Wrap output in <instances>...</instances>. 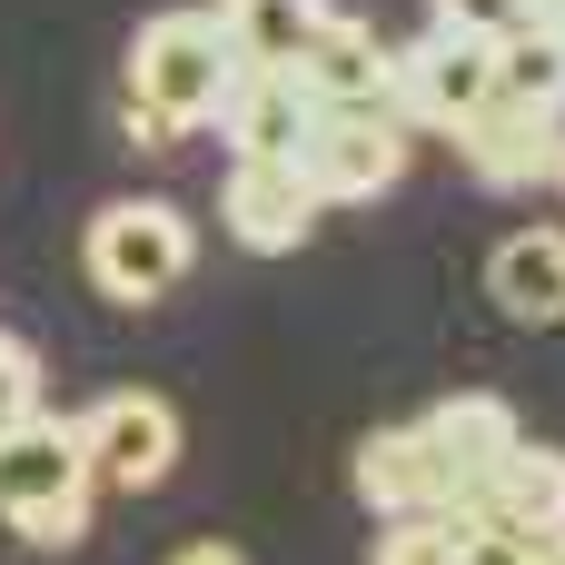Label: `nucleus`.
Returning a JSON list of instances; mask_svg holds the SVG:
<instances>
[{"instance_id":"1","label":"nucleus","mask_w":565,"mask_h":565,"mask_svg":"<svg viewBox=\"0 0 565 565\" xmlns=\"http://www.w3.org/2000/svg\"><path fill=\"white\" fill-rule=\"evenodd\" d=\"M228 79H238V50H228L218 10H159L129 40V70H119V129L149 139V149L189 139V129H209Z\"/></svg>"},{"instance_id":"2","label":"nucleus","mask_w":565,"mask_h":565,"mask_svg":"<svg viewBox=\"0 0 565 565\" xmlns=\"http://www.w3.org/2000/svg\"><path fill=\"white\" fill-rule=\"evenodd\" d=\"M89 467H79V427L70 417H20L0 427V526L20 546H79L89 536Z\"/></svg>"},{"instance_id":"3","label":"nucleus","mask_w":565,"mask_h":565,"mask_svg":"<svg viewBox=\"0 0 565 565\" xmlns=\"http://www.w3.org/2000/svg\"><path fill=\"white\" fill-rule=\"evenodd\" d=\"M189 258H199V238H189V218L169 199H109L89 218V238H79V268H89V288L109 308H159L189 278Z\"/></svg>"},{"instance_id":"4","label":"nucleus","mask_w":565,"mask_h":565,"mask_svg":"<svg viewBox=\"0 0 565 565\" xmlns=\"http://www.w3.org/2000/svg\"><path fill=\"white\" fill-rule=\"evenodd\" d=\"M79 427V467H89V487H119V497H149V487H169V467H179V407L159 397V387H109L89 417H70Z\"/></svg>"},{"instance_id":"5","label":"nucleus","mask_w":565,"mask_h":565,"mask_svg":"<svg viewBox=\"0 0 565 565\" xmlns=\"http://www.w3.org/2000/svg\"><path fill=\"white\" fill-rule=\"evenodd\" d=\"M487 99H497V40L427 30V40H407V50H397V119H407V139H417V129L457 139Z\"/></svg>"},{"instance_id":"6","label":"nucleus","mask_w":565,"mask_h":565,"mask_svg":"<svg viewBox=\"0 0 565 565\" xmlns=\"http://www.w3.org/2000/svg\"><path fill=\"white\" fill-rule=\"evenodd\" d=\"M298 179L318 189V209H358V199H387L407 179V129L397 119H348V109H318L308 149H298Z\"/></svg>"},{"instance_id":"7","label":"nucleus","mask_w":565,"mask_h":565,"mask_svg":"<svg viewBox=\"0 0 565 565\" xmlns=\"http://www.w3.org/2000/svg\"><path fill=\"white\" fill-rule=\"evenodd\" d=\"M477 189H556L565 159V99H487L467 129H457Z\"/></svg>"},{"instance_id":"8","label":"nucleus","mask_w":565,"mask_h":565,"mask_svg":"<svg viewBox=\"0 0 565 565\" xmlns=\"http://www.w3.org/2000/svg\"><path fill=\"white\" fill-rule=\"evenodd\" d=\"M209 129L228 139V159H278V169H298V149H308V129H318V99H308L298 70H238V79L218 89Z\"/></svg>"},{"instance_id":"9","label":"nucleus","mask_w":565,"mask_h":565,"mask_svg":"<svg viewBox=\"0 0 565 565\" xmlns=\"http://www.w3.org/2000/svg\"><path fill=\"white\" fill-rule=\"evenodd\" d=\"M457 526H467V536H556L565 526V447L516 437V457H507L497 477L467 487Z\"/></svg>"},{"instance_id":"10","label":"nucleus","mask_w":565,"mask_h":565,"mask_svg":"<svg viewBox=\"0 0 565 565\" xmlns=\"http://www.w3.org/2000/svg\"><path fill=\"white\" fill-rule=\"evenodd\" d=\"M298 79H308V99H318V109H348V119H397V50H387L367 20H328V30L308 40ZM397 129H407V119H397Z\"/></svg>"},{"instance_id":"11","label":"nucleus","mask_w":565,"mask_h":565,"mask_svg":"<svg viewBox=\"0 0 565 565\" xmlns=\"http://www.w3.org/2000/svg\"><path fill=\"white\" fill-rule=\"evenodd\" d=\"M358 497H367V516L377 526H407V516H457V477H447V457L417 437V427H377V437H358Z\"/></svg>"},{"instance_id":"12","label":"nucleus","mask_w":565,"mask_h":565,"mask_svg":"<svg viewBox=\"0 0 565 565\" xmlns=\"http://www.w3.org/2000/svg\"><path fill=\"white\" fill-rule=\"evenodd\" d=\"M218 218H228L238 248L288 258V248H308V228H318V189H308L298 169H278V159H228V179H218Z\"/></svg>"},{"instance_id":"13","label":"nucleus","mask_w":565,"mask_h":565,"mask_svg":"<svg viewBox=\"0 0 565 565\" xmlns=\"http://www.w3.org/2000/svg\"><path fill=\"white\" fill-rule=\"evenodd\" d=\"M417 437L447 457V477H457V507H467V487H477V477H497V467L516 457V437H526V427H516V407H507V397H487V387H457V397H437V407L417 417Z\"/></svg>"},{"instance_id":"14","label":"nucleus","mask_w":565,"mask_h":565,"mask_svg":"<svg viewBox=\"0 0 565 565\" xmlns=\"http://www.w3.org/2000/svg\"><path fill=\"white\" fill-rule=\"evenodd\" d=\"M487 298H497L516 328H556L565 318V228H516V238H497Z\"/></svg>"},{"instance_id":"15","label":"nucleus","mask_w":565,"mask_h":565,"mask_svg":"<svg viewBox=\"0 0 565 565\" xmlns=\"http://www.w3.org/2000/svg\"><path fill=\"white\" fill-rule=\"evenodd\" d=\"M209 10H218V30H228L238 70H298L308 40L338 20V0H209Z\"/></svg>"},{"instance_id":"16","label":"nucleus","mask_w":565,"mask_h":565,"mask_svg":"<svg viewBox=\"0 0 565 565\" xmlns=\"http://www.w3.org/2000/svg\"><path fill=\"white\" fill-rule=\"evenodd\" d=\"M497 99H565L556 30H507V40H497Z\"/></svg>"},{"instance_id":"17","label":"nucleus","mask_w":565,"mask_h":565,"mask_svg":"<svg viewBox=\"0 0 565 565\" xmlns=\"http://www.w3.org/2000/svg\"><path fill=\"white\" fill-rule=\"evenodd\" d=\"M457 556H467V526L457 516H407V526L377 536V565H457Z\"/></svg>"},{"instance_id":"18","label":"nucleus","mask_w":565,"mask_h":565,"mask_svg":"<svg viewBox=\"0 0 565 565\" xmlns=\"http://www.w3.org/2000/svg\"><path fill=\"white\" fill-rule=\"evenodd\" d=\"M437 10V30H467V40H507V30H526V0H427Z\"/></svg>"},{"instance_id":"19","label":"nucleus","mask_w":565,"mask_h":565,"mask_svg":"<svg viewBox=\"0 0 565 565\" xmlns=\"http://www.w3.org/2000/svg\"><path fill=\"white\" fill-rule=\"evenodd\" d=\"M20 417H40V358H30V338H0V427H20Z\"/></svg>"},{"instance_id":"20","label":"nucleus","mask_w":565,"mask_h":565,"mask_svg":"<svg viewBox=\"0 0 565 565\" xmlns=\"http://www.w3.org/2000/svg\"><path fill=\"white\" fill-rule=\"evenodd\" d=\"M169 565H248L228 536H199V546H169Z\"/></svg>"},{"instance_id":"21","label":"nucleus","mask_w":565,"mask_h":565,"mask_svg":"<svg viewBox=\"0 0 565 565\" xmlns=\"http://www.w3.org/2000/svg\"><path fill=\"white\" fill-rule=\"evenodd\" d=\"M526 30H556L565 40V0H526Z\"/></svg>"},{"instance_id":"22","label":"nucleus","mask_w":565,"mask_h":565,"mask_svg":"<svg viewBox=\"0 0 565 565\" xmlns=\"http://www.w3.org/2000/svg\"><path fill=\"white\" fill-rule=\"evenodd\" d=\"M556 189H565V159H556Z\"/></svg>"},{"instance_id":"23","label":"nucleus","mask_w":565,"mask_h":565,"mask_svg":"<svg viewBox=\"0 0 565 565\" xmlns=\"http://www.w3.org/2000/svg\"><path fill=\"white\" fill-rule=\"evenodd\" d=\"M556 50H565V40H556Z\"/></svg>"}]
</instances>
